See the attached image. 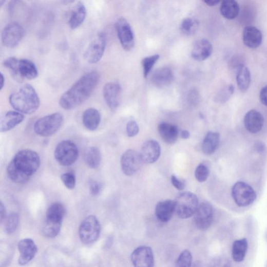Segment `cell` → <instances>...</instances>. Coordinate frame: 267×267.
Instances as JSON below:
<instances>
[{
  "label": "cell",
  "mask_w": 267,
  "mask_h": 267,
  "mask_svg": "<svg viewBox=\"0 0 267 267\" xmlns=\"http://www.w3.org/2000/svg\"><path fill=\"white\" fill-rule=\"evenodd\" d=\"M100 75L96 71H90L83 75L61 96L60 106L66 110L74 109L84 103L95 90Z\"/></svg>",
  "instance_id": "obj_1"
},
{
  "label": "cell",
  "mask_w": 267,
  "mask_h": 267,
  "mask_svg": "<svg viewBox=\"0 0 267 267\" xmlns=\"http://www.w3.org/2000/svg\"><path fill=\"white\" fill-rule=\"evenodd\" d=\"M41 164L40 157L35 151H20L8 164V177L14 183L25 184L38 171Z\"/></svg>",
  "instance_id": "obj_2"
},
{
  "label": "cell",
  "mask_w": 267,
  "mask_h": 267,
  "mask_svg": "<svg viewBox=\"0 0 267 267\" xmlns=\"http://www.w3.org/2000/svg\"><path fill=\"white\" fill-rule=\"evenodd\" d=\"M11 106L22 114L31 115L40 108L41 100L36 90L31 85L26 84L12 93L9 97Z\"/></svg>",
  "instance_id": "obj_3"
},
{
  "label": "cell",
  "mask_w": 267,
  "mask_h": 267,
  "mask_svg": "<svg viewBox=\"0 0 267 267\" xmlns=\"http://www.w3.org/2000/svg\"><path fill=\"white\" fill-rule=\"evenodd\" d=\"M4 65L18 82H22L24 79H35L39 76L36 65L27 59L9 57L4 61Z\"/></svg>",
  "instance_id": "obj_4"
},
{
  "label": "cell",
  "mask_w": 267,
  "mask_h": 267,
  "mask_svg": "<svg viewBox=\"0 0 267 267\" xmlns=\"http://www.w3.org/2000/svg\"><path fill=\"white\" fill-rule=\"evenodd\" d=\"M175 201L176 212L181 219H187L194 216L199 206L197 196L189 192L179 194Z\"/></svg>",
  "instance_id": "obj_5"
},
{
  "label": "cell",
  "mask_w": 267,
  "mask_h": 267,
  "mask_svg": "<svg viewBox=\"0 0 267 267\" xmlns=\"http://www.w3.org/2000/svg\"><path fill=\"white\" fill-rule=\"evenodd\" d=\"M63 123L62 115L60 113H54L37 120L34 125V130L41 137H51L60 129Z\"/></svg>",
  "instance_id": "obj_6"
},
{
  "label": "cell",
  "mask_w": 267,
  "mask_h": 267,
  "mask_svg": "<svg viewBox=\"0 0 267 267\" xmlns=\"http://www.w3.org/2000/svg\"><path fill=\"white\" fill-rule=\"evenodd\" d=\"M79 156V150L73 142L65 140L61 142L56 147L54 157L61 165L68 166L74 164Z\"/></svg>",
  "instance_id": "obj_7"
},
{
  "label": "cell",
  "mask_w": 267,
  "mask_h": 267,
  "mask_svg": "<svg viewBox=\"0 0 267 267\" xmlns=\"http://www.w3.org/2000/svg\"><path fill=\"white\" fill-rule=\"evenodd\" d=\"M101 225L94 216L86 217L82 222L79 228V236L82 242L86 244L94 242L98 239Z\"/></svg>",
  "instance_id": "obj_8"
},
{
  "label": "cell",
  "mask_w": 267,
  "mask_h": 267,
  "mask_svg": "<svg viewBox=\"0 0 267 267\" xmlns=\"http://www.w3.org/2000/svg\"><path fill=\"white\" fill-rule=\"evenodd\" d=\"M232 195L236 204L242 207L251 205L256 198L254 189L244 182H238L233 185Z\"/></svg>",
  "instance_id": "obj_9"
},
{
  "label": "cell",
  "mask_w": 267,
  "mask_h": 267,
  "mask_svg": "<svg viewBox=\"0 0 267 267\" xmlns=\"http://www.w3.org/2000/svg\"><path fill=\"white\" fill-rule=\"evenodd\" d=\"M107 45V37L100 32L91 43L84 53V58L90 64H96L103 58Z\"/></svg>",
  "instance_id": "obj_10"
},
{
  "label": "cell",
  "mask_w": 267,
  "mask_h": 267,
  "mask_svg": "<svg viewBox=\"0 0 267 267\" xmlns=\"http://www.w3.org/2000/svg\"><path fill=\"white\" fill-rule=\"evenodd\" d=\"M122 172L127 176H132L141 168L143 163L140 153L135 150H126L121 158Z\"/></svg>",
  "instance_id": "obj_11"
},
{
  "label": "cell",
  "mask_w": 267,
  "mask_h": 267,
  "mask_svg": "<svg viewBox=\"0 0 267 267\" xmlns=\"http://www.w3.org/2000/svg\"><path fill=\"white\" fill-rule=\"evenodd\" d=\"M25 34V29L21 24L16 22L11 23L2 31L3 43L6 47L14 48L22 41Z\"/></svg>",
  "instance_id": "obj_12"
},
{
  "label": "cell",
  "mask_w": 267,
  "mask_h": 267,
  "mask_svg": "<svg viewBox=\"0 0 267 267\" xmlns=\"http://www.w3.org/2000/svg\"><path fill=\"white\" fill-rule=\"evenodd\" d=\"M115 26L122 48L126 51H130L135 46V39L129 23L125 18L121 17Z\"/></svg>",
  "instance_id": "obj_13"
},
{
  "label": "cell",
  "mask_w": 267,
  "mask_h": 267,
  "mask_svg": "<svg viewBox=\"0 0 267 267\" xmlns=\"http://www.w3.org/2000/svg\"><path fill=\"white\" fill-rule=\"evenodd\" d=\"M214 218V210L208 202L200 204L194 215V222L197 228L207 230L212 225Z\"/></svg>",
  "instance_id": "obj_14"
},
{
  "label": "cell",
  "mask_w": 267,
  "mask_h": 267,
  "mask_svg": "<svg viewBox=\"0 0 267 267\" xmlns=\"http://www.w3.org/2000/svg\"><path fill=\"white\" fill-rule=\"evenodd\" d=\"M131 260L134 267H153L155 263L153 252L146 246L139 247L134 251Z\"/></svg>",
  "instance_id": "obj_15"
},
{
  "label": "cell",
  "mask_w": 267,
  "mask_h": 267,
  "mask_svg": "<svg viewBox=\"0 0 267 267\" xmlns=\"http://www.w3.org/2000/svg\"><path fill=\"white\" fill-rule=\"evenodd\" d=\"M122 88L115 82L107 83L103 88V96L105 102L112 110H116L120 105Z\"/></svg>",
  "instance_id": "obj_16"
},
{
  "label": "cell",
  "mask_w": 267,
  "mask_h": 267,
  "mask_svg": "<svg viewBox=\"0 0 267 267\" xmlns=\"http://www.w3.org/2000/svg\"><path fill=\"white\" fill-rule=\"evenodd\" d=\"M20 253L18 263L21 265L27 264L36 256L37 247L31 239H25L21 240L18 245Z\"/></svg>",
  "instance_id": "obj_17"
},
{
  "label": "cell",
  "mask_w": 267,
  "mask_h": 267,
  "mask_svg": "<svg viewBox=\"0 0 267 267\" xmlns=\"http://www.w3.org/2000/svg\"><path fill=\"white\" fill-rule=\"evenodd\" d=\"M140 155L143 163L151 164L156 162L161 155V147L155 140L145 142L141 149Z\"/></svg>",
  "instance_id": "obj_18"
},
{
  "label": "cell",
  "mask_w": 267,
  "mask_h": 267,
  "mask_svg": "<svg viewBox=\"0 0 267 267\" xmlns=\"http://www.w3.org/2000/svg\"><path fill=\"white\" fill-rule=\"evenodd\" d=\"M213 51V46L207 39H200L195 42L193 46L191 56L197 61H203L211 56Z\"/></svg>",
  "instance_id": "obj_19"
},
{
  "label": "cell",
  "mask_w": 267,
  "mask_h": 267,
  "mask_svg": "<svg viewBox=\"0 0 267 267\" xmlns=\"http://www.w3.org/2000/svg\"><path fill=\"white\" fill-rule=\"evenodd\" d=\"M242 39L244 44L249 48H258L262 42L261 31L255 26H249L244 28Z\"/></svg>",
  "instance_id": "obj_20"
},
{
  "label": "cell",
  "mask_w": 267,
  "mask_h": 267,
  "mask_svg": "<svg viewBox=\"0 0 267 267\" xmlns=\"http://www.w3.org/2000/svg\"><path fill=\"white\" fill-rule=\"evenodd\" d=\"M176 212L175 200H166L159 202L155 209V214L158 219L162 222H168Z\"/></svg>",
  "instance_id": "obj_21"
},
{
  "label": "cell",
  "mask_w": 267,
  "mask_h": 267,
  "mask_svg": "<svg viewBox=\"0 0 267 267\" xmlns=\"http://www.w3.org/2000/svg\"><path fill=\"white\" fill-rule=\"evenodd\" d=\"M158 130L161 138L166 144H174L177 141L179 131L176 125L162 122L159 124Z\"/></svg>",
  "instance_id": "obj_22"
},
{
  "label": "cell",
  "mask_w": 267,
  "mask_h": 267,
  "mask_svg": "<svg viewBox=\"0 0 267 267\" xmlns=\"http://www.w3.org/2000/svg\"><path fill=\"white\" fill-rule=\"evenodd\" d=\"M244 125L250 132L256 134L259 132L263 126L264 119L262 115L255 110L249 111L244 119Z\"/></svg>",
  "instance_id": "obj_23"
},
{
  "label": "cell",
  "mask_w": 267,
  "mask_h": 267,
  "mask_svg": "<svg viewBox=\"0 0 267 267\" xmlns=\"http://www.w3.org/2000/svg\"><path fill=\"white\" fill-rule=\"evenodd\" d=\"M24 116L16 111L7 112L0 120V131L7 132L21 124L24 120Z\"/></svg>",
  "instance_id": "obj_24"
},
{
  "label": "cell",
  "mask_w": 267,
  "mask_h": 267,
  "mask_svg": "<svg viewBox=\"0 0 267 267\" xmlns=\"http://www.w3.org/2000/svg\"><path fill=\"white\" fill-rule=\"evenodd\" d=\"M174 76L172 70L168 68L157 70L151 77L152 82L158 87L168 86L173 82Z\"/></svg>",
  "instance_id": "obj_25"
},
{
  "label": "cell",
  "mask_w": 267,
  "mask_h": 267,
  "mask_svg": "<svg viewBox=\"0 0 267 267\" xmlns=\"http://www.w3.org/2000/svg\"><path fill=\"white\" fill-rule=\"evenodd\" d=\"M87 15L86 8L83 3L80 2L75 6L69 20V26L71 29L79 27L84 22Z\"/></svg>",
  "instance_id": "obj_26"
},
{
  "label": "cell",
  "mask_w": 267,
  "mask_h": 267,
  "mask_svg": "<svg viewBox=\"0 0 267 267\" xmlns=\"http://www.w3.org/2000/svg\"><path fill=\"white\" fill-rule=\"evenodd\" d=\"M101 121V116L94 108L86 110L83 115V123L85 127L89 130H95Z\"/></svg>",
  "instance_id": "obj_27"
},
{
  "label": "cell",
  "mask_w": 267,
  "mask_h": 267,
  "mask_svg": "<svg viewBox=\"0 0 267 267\" xmlns=\"http://www.w3.org/2000/svg\"><path fill=\"white\" fill-rule=\"evenodd\" d=\"M220 140L219 133L214 131L208 132L203 142L202 150L203 152L207 155L213 154L219 147Z\"/></svg>",
  "instance_id": "obj_28"
},
{
  "label": "cell",
  "mask_w": 267,
  "mask_h": 267,
  "mask_svg": "<svg viewBox=\"0 0 267 267\" xmlns=\"http://www.w3.org/2000/svg\"><path fill=\"white\" fill-rule=\"evenodd\" d=\"M249 244L245 238L234 242L232 249V256L234 260L237 262H242L246 255Z\"/></svg>",
  "instance_id": "obj_29"
},
{
  "label": "cell",
  "mask_w": 267,
  "mask_h": 267,
  "mask_svg": "<svg viewBox=\"0 0 267 267\" xmlns=\"http://www.w3.org/2000/svg\"><path fill=\"white\" fill-rule=\"evenodd\" d=\"M221 14L227 20L236 18L239 14L240 7L239 4L235 0L223 1L220 6Z\"/></svg>",
  "instance_id": "obj_30"
},
{
  "label": "cell",
  "mask_w": 267,
  "mask_h": 267,
  "mask_svg": "<svg viewBox=\"0 0 267 267\" xmlns=\"http://www.w3.org/2000/svg\"><path fill=\"white\" fill-rule=\"evenodd\" d=\"M84 158L86 164L91 169L98 168L100 163H101V152L96 147L88 148L85 151Z\"/></svg>",
  "instance_id": "obj_31"
},
{
  "label": "cell",
  "mask_w": 267,
  "mask_h": 267,
  "mask_svg": "<svg viewBox=\"0 0 267 267\" xmlns=\"http://www.w3.org/2000/svg\"><path fill=\"white\" fill-rule=\"evenodd\" d=\"M237 82L239 88L242 92L249 89L251 83V74L245 65H243L237 72Z\"/></svg>",
  "instance_id": "obj_32"
},
{
  "label": "cell",
  "mask_w": 267,
  "mask_h": 267,
  "mask_svg": "<svg viewBox=\"0 0 267 267\" xmlns=\"http://www.w3.org/2000/svg\"><path fill=\"white\" fill-rule=\"evenodd\" d=\"M65 215V208L63 205L59 202L51 204L47 210L46 218L62 222Z\"/></svg>",
  "instance_id": "obj_33"
},
{
  "label": "cell",
  "mask_w": 267,
  "mask_h": 267,
  "mask_svg": "<svg viewBox=\"0 0 267 267\" xmlns=\"http://www.w3.org/2000/svg\"><path fill=\"white\" fill-rule=\"evenodd\" d=\"M62 223V222L46 218L43 228L45 236L50 238L57 236L61 230Z\"/></svg>",
  "instance_id": "obj_34"
},
{
  "label": "cell",
  "mask_w": 267,
  "mask_h": 267,
  "mask_svg": "<svg viewBox=\"0 0 267 267\" xmlns=\"http://www.w3.org/2000/svg\"><path fill=\"white\" fill-rule=\"evenodd\" d=\"M198 26V21L192 18H186L182 21L180 28L184 34L190 36L194 34L197 30Z\"/></svg>",
  "instance_id": "obj_35"
},
{
  "label": "cell",
  "mask_w": 267,
  "mask_h": 267,
  "mask_svg": "<svg viewBox=\"0 0 267 267\" xmlns=\"http://www.w3.org/2000/svg\"><path fill=\"white\" fill-rule=\"evenodd\" d=\"M159 58L160 55L159 54H155L143 59L142 64L144 78H147Z\"/></svg>",
  "instance_id": "obj_36"
},
{
  "label": "cell",
  "mask_w": 267,
  "mask_h": 267,
  "mask_svg": "<svg viewBox=\"0 0 267 267\" xmlns=\"http://www.w3.org/2000/svg\"><path fill=\"white\" fill-rule=\"evenodd\" d=\"M19 216L15 213L10 214L6 220L5 230L8 235H11L17 229L19 223Z\"/></svg>",
  "instance_id": "obj_37"
},
{
  "label": "cell",
  "mask_w": 267,
  "mask_h": 267,
  "mask_svg": "<svg viewBox=\"0 0 267 267\" xmlns=\"http://www.w3.org/2000/svg\"><path fill=\"white\" fill-rule=\"evenodd\" d=\"M235 86L232 84L223 88L216 96V101L221 104L226 103L235 92Z\"/></svg>",
  "instance_id": "obj_38"
},
{
  "label": "cell",
  "mask_w": 267,
  "mask_h": 267,
  "mask_svg": "<svg viewBox=\"0 0 267 267\" xmlns=\"http://www.w3.org/2000/svg\"><path fill=\"white\" fill-rule=\"evenodd\" d=\"M210 171L208 167L203 163L199 164L195 172V176L199 182H205L209 178Z\"/></svg>",
  "instance_id": "obj_39"
},
{
  "label": "cell",
  "mask_w": 267,
  "mask_h": 267,
  "mask_svg": "<svg viewBox=\"0 0 267 267\" xmlns=\"http://www.w3.org/2000/svg\"><path fill=\"white\" fill-rule=\"evenodd\" d=\"M193 256L188 250H184L179 256L177 260V267H192Z\"/></svg>",
  "instance_id": "obj_40"
},
{
  "label": "cell",
  "mask_w": 267,
  "mask_h": 267,
  "mask_svg": "<svg viewBox=\"0 0 267 267\" xmlns=\"http://www.w3.org/2000/svg\"><path fill=\"white\" fill-rule=\"evenodd\" d=\"M61 180L66 188L73 189L76 186V176L73 173H67L62 175Z\"/></svg>",
  "instance_id": "obj_41"
},
{
  "label": "cell",
  "mask_w": 267,
  "mask_h": 267,
  "mask_svg": "<svg viewBox=\"0 0 267 267\" xmlns=\"http://www.w3.org/2000/svg\"><path fill=\"white\" fill-rule=\"evenodd\" d=\"M230 68L236 72L244 65V60L241 55H236L232 56L228 63Z\"/></svg>",
  "instance_id": "obj_42"
},
{
  "label": "cell",
  "mask_w": 267,
  "mask_h": 267,
  "mask_svg": "<svg viewBox=\"0 0 267 267\" xmlns=\"http://www.w3.org/2000/svg\"><path fill=\"white\" fill-rule=\"evenodd\" d=\"M140 128L137 122L135 121H129L126 125V132L128 137H135L138 135Z\"/></svg>",
  "instance_id": "obj_43"
},
{
  "label": "cell",
  "mask_w": 267,
  "mask_h": 267,
  "mask_svg": "<svg viewBox=\"0 0 267 267\" xmlns=\"http://www.w3.org/2000/svg\"><path fill=\"white\" fill-rule=\"evenodd\" d=\"M187 100L189 104L193 106L197 105L200 100L199 92L196 88L192 89L188 92Z\"/></svg>",
  "instance_id": "obj_44"
},
{
  "label": "cell",
  "mask_w": 267,
  "mask_h": 267,
  "mask_svg": "<svg viewBox=\"0 0 267 267\" xmlns=\"http://www.w3.org/2000/svg\"><path fill=\"white\" fill-rule=\"evenodd\" d=\"M211 267H231V264L226 258H219L212 262Z\"/></svg>",
  "instance_id": "obj_45"
},
{
  "label": "cell",
  "mask_w": 267,
  "mask_h": 267,
  "mask_svg": "<svg viewBox=\"0 0 267 267\" xmlns=\"http://www.w3.org/2000/svg\"><path fill=\"white\" fill-rule=\"evenodd\" d=\"M103 189V185L101 183L97 181H91L90 184V192L92 195L97 196L101 193Z\"/></svg>",
  "instance_id": "obj_46"
},
{
  "label": "cell",
  "mask_w": 267,
  "mask_h": 267,
  "mask_svg": "<svg viewBox=\"0 0 267 267\" xmlns=\"http://www.w3.org/2000/svg\"><path fill=\"white\" fill-rule=\"evenodd\" d=\"M171 183L177 189L182 190H183L185 187V184L184 182L179 180L177 177L175 176H172L171 177Z\"/></svg>",
  "instance_id": "obj_47"
},
{
  "label": "cell",
  "mask_w": 267,
  "mask_h": 267,
  "mask_svg": "<svg viewBox=\"0 0 267 267\" xmlns=\"http://www.w3.org/2000/svg\"><path fill=\"white\" fill-rule=\"evenodd\" d=\"M259 99L262 104L267 107V85L261 89L259 93Z\"/></svg>",
  "instance_id": "obj_48"
},
{
  "label": "cell",
  "mask_w": 267,
  "mask_h": 267,
  "mask_svg": "<svg viewBox=\"0 0 267 267\" xmlns=\"http://www.w3.org/2000/svg\"><path fill=\"white\" fill-rule=\"evenodd\" d=\"M7 211L3 203H0V221L3 223L7 219Z\"/></svg>",
  "instance_id": "obj_49"
},
{
  "label": "cell",
  "mask_w": 267,
  "mask_h": 267,
  "mask_svg": "<svg viewBox=\"0 0 267 267\" xmlns=\"http://www.w3.org/2000/svg\"><path fill=\"white\" fill-rule=\"evenodd\" d=\"M18 2L12 1L9 3L8 5V12L10 15H13L15 10L16 5Z\"/></svg>",
  "instance_id": "obj_50"
},
{
  "label": "cell",
  "mask_w": 267,
  "mask_h": 267,
  "mask_svg": "<svg viewBox=\"0 0 267 267\" xmlns=\"http://www.w3.org/2000/svg\"><path fill=\"white\" fill-rule=\"evenodd\" d=\"M255 149L257 152L259 153H263L265 150V146L261 142H258L255 144Z\"/></svg>",
  "instance_id": "obj_51"
},
{
  "label": "cell",
  "mask_w": 267,
  "mask_h": 267,
  "mask_svg": "<svg viewBox=\"0 0 267 267\" xmlns=\"http://www.w3.org/2000/svg\"><path fill=\"white\" fill-rule=\"evenodd\" d=\"M204 3L209 7H214L218 5L220 2L215 1V0H209V1H205Z\"/></svg>",
  "instance_id": "obj_52"
},
{
  "label": "cell",
  "mask_w": 267,
  "mask_h": 267,
  "mask_svg": "<svg viewBox=\"0 0 267 267\" xmlns=\"http://www.w3.org/2000/svg\"><path fill=\"white\" fill-rule=\"evenodd\" d=\"M190 137V133L187 130H183L181 132V138L183 139L187 140Z\"/></svg>",
  "instance_id": "obj_53"
},
{
  "label": "cell",
  "mask_w": 267,
  "mask_h": 267,
  "mask_svg": "<svg viewBox=\"0 0 267 267\" xmlns=\"http://www.w3.org/2000/svg\"><path fill=\"white\" fill-rule=\"evenodd\" d=\"M0 79H1V82H0V90H2L5 85V77L3 73L0 74Z\"/></svg>",
  "instance_id": "obj_54"
},
{
  "label": "cell",
  "mask_w": 267,
  "mask_h": 267,
  "mask_svg": "<svg viewBox=\"0 0 267 267\" xmlns=\"http://www.w3.org/2000/svg\"><path fill=\"white\" fill-rule=\"evenodd\" d=\"M192 267H203L202 262L199 261H196L193 263Z\"/></svg>",
  "instance_id": "obj_55"
},
{
  "label": "cell",
  "mask_w": 267,
  "mask_h": 267,
  "mask_svg": "<svg viewBox=\"0 0 267 267\" xmlns=\"http://www.w3.org/2000/svg\"><path fill=\"white\" fill-rule=\"evenodd\" d=\"M5 3L6 1H4V0H1V1H0V7H2Z\"/></svg>",
  "instance_id": "obj_56"
},
{
  "label": "cell",
  "mask_w": 267,
  "mask_h": 267,
  "mask_svg": "<svg viewBox=\"0 0 267 267\" xmlns=\"http://www.w3.org/2000/svg\"><path fill=\"white\" fill-rule=\"evenodd\" d=\"M265 267H267V261H266V264H265Z\"/></svg>",
  "instance_id": "obj_57"
}]
</instances>
